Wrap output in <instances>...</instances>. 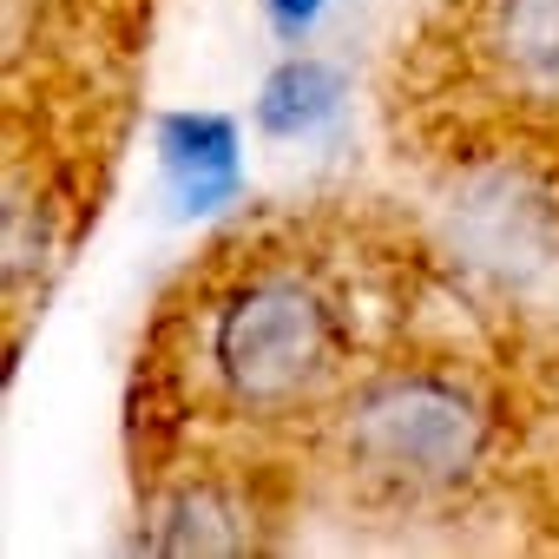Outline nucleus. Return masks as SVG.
<instances>
[{"label":"nucleus","instance_id":"1","mask_svg":"<svg viewBox=\"0 0 559 559\" xmlns=\"http://www.w3.org/2000/svg\"><path fill=\"white\" fill-rule=\"evenodd\" d=\"M487 435H493L487 402L448 369L369 376L336 415L343 461L376 493H395V500L454 493L487 461Z\"/></svg>","mask_w":559,"mask_h":559},{"label":"nucleus","instance_id":"2","mask_svg":"<svg viewBox=\"0 0 559 559\" xmlns=\"http://www.w3.org/2000/svg\"><path fill=\"white\" fill-rule=\"evenodd\" d=\"M211 362L237 408L276 415L323 395L343 362V323L330 297L290 270H270L237 284L211 317Z\"/></svg>","mask_w":559,"mask_h":559},{"label":"nucleus","instance_id":"3","mask_svg":"<svg viewBox=\"0 0 559 559\" xmlns=\"http://www.w3.org/2000/svg\"><path fill=\"white\" fill-rule=\"evenodd\" d=\"M243 139L224 112H165L158 119V178L178 217H211L243 191Z\"/></svg>","mask_w":559,"mask_h":559},{"label":"nucleus","instance_id":"4","mask_svg":"<svg viewBox=\"0 0 559 559\" xmlns=\"http://www.w3.org/2000/svg\"><path fill=\"white\" fill-rule=\"evenodd\" d=\"M145 546L152 552H243L250 546V520L217 480H178L152 507Z\"/></svg>","mask_w":559,"mask_h":559},{"label":"nucleus","instance_id":"5","mask_svg":"<svg viewBox=\"0 0 559 559\" xmlns=\"http://www.w3.org/2000/svg\"><path fill=\"white\" fill-rule=\"evenodd\" d=\"M487 47L520 93L559 99V0H493Z\"/></svg>","mask_w":559,"mask_h":559},{"label":"nucleus","instance_id":"6","mask_svg":"<svg viewBox=\"0 0 559 559\" xmlns=\"http://www.w3.org/2000/svg\"><path fill=\"white\" fill-rule=\"evenodd\" d=\"M336 112H343V73L310 53L284 60L257 93V132H270V139H310Z\"/></svg>","mask_w":559,"mask_h":559},{"label":"nucleus","instance_id":"7","mask_svg":"<svg viewBox=\"0 0 559 559\" xmlns=\"http://www.w3.org/2000/svg\"><path fill=\"white\" fill-rule=\"evenodd\" d=\"M323 8L330 0H263V14H270V27L284 34V40H304L317 21H323Z\"/></svg>","mask_w":559,"mask_h":559}]
</instances>
